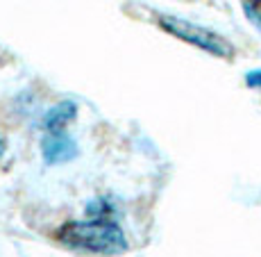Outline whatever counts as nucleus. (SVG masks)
<instances>
[{"instance_id": "1", "label": "nucleus", "mask_w": 261, "mask_h": 257, "mask_svg": "<svg viewBox=\"0 0 261 257\" xmlns=\"http://www.w3.org/2000/svg\"><path fill=\"white\" fill-rule=\"evenodd\" d=\"M62 244L95 255H120L127 250L123 228L112 219V214H93L89 221H71L57 230Z\"/></svg>"}, {"instance_id": "2", "label": "nucleus", "mask_w": 261, "mask_h": 257, "mask_svg": "<svg viewBox=\"0 0 261 257\" xmlns=\"http://www.w3.org/2000/svg\"><path fill=\"white\" fill-rule=\"evenodd\" d=\"M157 21L168 34H173V37L182 39V41L191 43V46L204 50V53L214 55V57H223V59L234 57V46L225 37H220L218 32H214V30H207V28H202V25L189 23V21L177 18V16H168V14L157 16Z\"/></svg>"}, {"instance_id": "3", "label": "nucleus", "mask_w": 261, "mask_h": 257, "mask_svg": "<svg viewBox=\"0 0 261 257\" xmlns=\"http://www.w3.org/2000/svg\"><path fill=\"white\" fill-rule=\"evenodd\" d=\"M41 153L48 166L66 164L77 157V144L66 132H46L41 141Z\"/></svg>"}, {"instance_id": "4", "label": "nucleus", "mask_w": 261, "mask_h": 257, "mask_svg": "<svg viewBox=\"0 0 261 257\" xmlns=\"http://www.w3.org/2000/svg\"><path fill=\"white\" fill-rule=\"evenodd\" d=\"M77 114V105L73 100H62L55 107H50L43 116V130L46 132H64L66 125L71 123Z\"/></svg>"}, {"instance_id": "5", "label": "nucleus", "mask_w": 261, "mask_h": 257, "mask_svg": "<svg viewBox=\"0 0 261 257\" xmlns=\"http://www.w3.org/2000/svg\"><path fill=\"white\" fill-rule=\"evenodd\" d=\"M245 84L252 89H261V71H250V73L245 75Z\"/></svg>"}, {"instance_id": "6", "label": "nucleus", "mask_w": 261, "mask_h": 257, "mask_svg": "<svg viewBox=\"0 0 261 257\" xmlns=\"http://www.w3.org/2000/svg\"><path fill=\"white\" fill-rule=\"evenodd\" d=\"M245 12H248V16L252 18V23H254V25H257V28L261 30V12H259V9H252V7H250V5H245Z\"/></svg>"}, {"instance_id": "7", "label": "nucleus", "mask_w": 261, "mask_h": 257, "mask_svg": "<svg viewBox=\"0 0 261 257\" xmlns=\"http://www.w3.org/2000/svg\"><path fill=\"white\" fill-rule=\"evenodd\" d=\"M3 153H5V139H3V134H0V157H3Z\"/></svg>"}, {"instance_id": "8", "label": "nucleus", "mask_w": 261, "mask_h": 257, "mask_svg": "<svg viewBox=\"0 0 261 257\" xmlns=\"http://www.w3.org/2000/svg\"><path fill=\"white\" fill-rule=\"evenodd\" d=\"M252 3H261V0H252Z\"/></svg>"}]
</instances>
